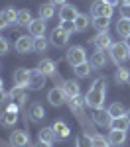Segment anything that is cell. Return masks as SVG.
<instances>
[{"mask_svg":"<svg viewBox=\"0 0 130 147\" xmlns=\"http://www.w3.org/2000/svg\"><path fill=\"white\" fill-rule=\"evenodd\" d=\"M4 16H6L8 24H12V22H16V18H18V10H14V8H6V10H4Z\"/></svg>","mask_w":130,"mask_h":147,"instance_id":"cell-36","label":"cell"},{"mask_svg":"<svg viewBox=\"0 0 130 147\" xmlns=\"http://www.w3.org/2000/svg\"><path fill=\"white\" fill-rule=\"evenodd\" d=\"M47 45H49L47 37H35L34 39V51H37V53H44L47 49Z\"/></svg>","mask_w":130,"mask_h":147,"instance_id":"cell-35","label":"cell"},{"mask_svg":"<svg viewBox=\"0 0 130 147\" xmlns=\"http://www.w3.org/2000/svg\"><path fill=\"white\" fill-rule=\"evenodd\" d=\"M34 147H51V143H46V141H39V139H37V143H35Z\"/></svg>","mask_w":130,"mask_h":147,"instance_id":"cell-45","label":"cell"},{"mask_svg":"<svg viewBox=\"0 0 130 147\" xmlns=\"http://www.w3.org/2000/svg\"><path fill=\"white\" fill-rule=\"evenodd\" d=\"M73 24H75V32H85L89 28V16L87 14H79Z\"/></svg>","mask_w":130,"mask_h":147,"instance_id":"cell-29","label":"cell"},{"mask_svg":"<svg viewBox=\"0 0 130 147\" xmlns=\"http://www.w3.org/2000/svg\"><path fill=\"white\" fill-rule=\"evenodd\" d=\"M53 6H63V4H67V0H49Z\"/></svg>","mask_w":130,"mask_h":147,"instance_id":"cell-44","label":"cell"},{"mask_svg":"<svg viewBox=\"0 0 130 147\" xmlns=\"http://www.w3.org/2000/svg\"><path fill=\"white\" fill-rule=\"evenodd\" d=\"M18 108H20V106H16V104L12 102V104H8V106H6V112H14V114H18Z\"/></svg>","mask_w":130,"mask_h":147,"instance_id":"cell-43","label":"cell"},{"mask_svg":"<svg viewBox=\"0 0 130 147\" xmlns=\"http://www.w3.org/2000/svg\"><path fill=\"white\" fill-rule=\"evenodd\" d=\"M124 45L130 49V35H128V37H124Z\"/></svg>","mask_w":130,"mask_h":147,"instance_id":"cell-47","label":"cell"},{"mask_svg":"<svg viewBox=\"0 0 130 147\" xmlns=\"http://www.w3.org/2000/svg\"><path fill=\"white\" fill-rule=\"evenodd\" d=\"M59 28H61L63 32H67L69 35L75 32V24H73V22H61V24H59Z\"/></svg>","mask_w":130,"mask_h":147,"instance_id":"cell-38","label":"cell"},{"mask_svg":"<svg viewBox=\"0 0 130 147\" xmlns=\"http://www.w3.org/2000/svg\"><path fill=\"white\" fill-rule=\"evenodd\" d=\"M130 127L128 120H126V116H120V118H112V122H110V129H118V131H126Z\"/></svg>","mask_w":130,"mask_h":147,"instance_id":"cell-25","label":"cell"},{"mask_svg":"<svg viewBox=\"0 0 130 147\" xmlns=\"http://www.w3.org/2000/svg\"><path fill=\"white\" fill-rule=\"evenodd\" d=\"M77 147H91V137L89 136H81L77 139Z\"/></svg>","mask_w":130,"mask_h":147,"instance_id":"cell-39","label":"cell"},{"mask_svg":"<svg viewBox=\"0 0 130 147\" xmlns=\"http://www.w3.org/2000/svg\"><path fill=\"white\" fill-rule=\"evenodd\" d=\"M2 84H4V80L0 79V90H4V88H2Z\"/></svg>","mask_w":130,"mask_h":147,"instance_id":"cell-50","label":"cell"},{"mask_svg":"<svg viewBox=\"0 0 130 147\" xmlns=\"http://www.w3.org/2000/svg\"><path fill=\"white\" fill-rule=\"evenodd\" d=\"M67 104H69L71 112H75V114H83L85 98H81V96H75V98H69V100H67Z\"/></svg>","mask_w":130,"mask_h":147,"instance_id":"cell-26","label":"cell"},{"mask_svg":"<svg viewBox=\"0 0 130 147\" xmlns=\"http://www.w3.org/2000/svg\"><path fill=\"white\" fill-rule=\"evenodd\" d=\"M67 41H69V34L67 32H63L61 28H55V30H51V35H49V43L53 47H65L67 45Z\"/></svg>","mask_w":130,"mask_h":147,"instance_id":"cell-5","label":"cell"},{"mask_svg":"<svg viewBox=\"0 0 130 147\" xmlns=\"http://www.w3.org/2000/svg\"><path fill=\"white\" fill-rule=\"evenodd\" d=\"M73 71H75V75H77L79 79H85V77H89V73L93 71V67H91V63H83L79 67H75Z\"/></svg>","mask_w":130,"mask_h":147,"instance_id":"cell-33","label":"cell"},{"mask_svg":"<svg viewBox=\"0 0 130 147\" xmlns=\"http://www.w3.org/2000/svg\"><path fill=\"white\" fill-rule=\"evenodd\" d=\"M103 2H106L108 6H112V8H114V6H116V4L120 2V0H103Z\"/></svg>","mask_w":130,"mask_h":147,"instance_id":"cell-46","label":"cell"},{"mask_svg":"<svg viewBox=\"0 0 130 147\" xmlns=\"http://www.w3.org/2000/svg\"><path fill=\"white\" fill-rule=\"evenodd\" d=\"M120 2H122L124 6H130V0H120Z\"/></svg>","mask_w":130,"mask_h":147,"instance_id":"cell-48","label":"cell"},{"mask_svg":"<svg viewBox=\"0 0 130 147\" xmlns=\"http://www.w3.org/2000/svg\"><path fill=\"white\" fill-rule=\"evenodd\" d=\"M110 57H112V61L120 67L126 59H130V49L124 43H112V47H110Z\"/></svg>","mask_w":130,"mask_h":147,"instance_id":"cell-3","label":"cell"},{"mask_svg":"<svg viewBox=\"0 0 130 147\" xmlns=\"http://www.w3.org/2000/svg\"><path fill=\"white\" fill-rule=\"evenodd\" d=\"M10 143L14 147H26L28 143H30V136H28V131H26V129H16V131L10 136Z\"/></svg>","mask_w":130,"mask_h":147,"instance_id":"cell-11","label":"cell"},{"mask_svg":"<svg viewBox=\"0 0 130 147\" xmlns=\"http://www.w3.org/2000/svg\"><path fill=\"white\" fill-rule=\"evenodd\" d=\"M28 30H30V35L32 37H44L46 34V20H42V18H37V20H32V24L28 26Z\"/></svg>","mask_w":130,"mask_h":147,"instance_id":"cell-12","label":"cell"},{"mask_svg":"<svg viewBox=\"0 0 130 147\" xmlns=\"http://www.w3.org/2000/svg\"><path fill=\"white\" fill-rule=\"evenodd\" d=\"M39 18L42 20H51L53 16H55V6L51 4V2H46V4H42L39 6Z\"/></svg>","mask_w":130,"mask_h":147,"instance_id":"cell-21","label":"cell"},{"mask_svg":"<svg viewBox=\"0 0 130 147\" xmlns=\"http://www.w3.org/2000/svg\"><path fill=\"white\" fill-rule=\"evenodd\" d=\"M126 120H128V124H130V110H126Z\"/></svg>","mask_w":130,"mask_h":147,"instance_id":"cell-49","label":"cell"},{"mask_svg":"<svg viewBox=\"0 0 130 147\" xmlns=\"http://www.w3.org/2000/svg\"><path fill=\"white\" fill-rule=\"evenodd\" d=\"M106 112L110 114L112 118H120V116H126V110H124V106H122L120 102H114V104H110Z\"/></svg>","mask_w":130,"mask_h":147,"instance_id":"cell-30","label":"cell"},{"mask_svg":"<svg viewBox=\"0 0 130 147\" xmlns=\"http://www.w3.org/2000/svg\"><path fill=\"white\" fill-rule=\"evenodd\" d=\"M16 122H18V114L14 112H2V116H0L2 127H12V125H16Z\"/></svg>","mask_w":130,"mask_h":147,"instance_id":"cell-23","label":"cell"},{"mask_svg":"<svg viewBox=\"0 0 130 147\" xmlns=\"http://www.w3.org/2000/svg\"><path fill=\"white\" fill-rule=\"evenodd\" d=\"M53 127V131H55V136H57V139L59 141H63V139H67V137L71 136V129H69V125L65 124V122H55V124L51 125Z\"/></svg>","mask_w":130,"mask_h":147,"instance_id":"cell-16","label":"cell"},{"mask_svg":"<svg viewBox=\"0 0 130 147\" xmlns=\"http://www.w3.org/2000/svg\"><path fill=\"white\" fill-rule=\"evenodd\" d=\"M30 73H32V71H28V69H16V71H14V84L26 88L28 82H30Z\"/></svg>","mask_w":130,"mask_h":147,"instance_id":"cell-14","label":"cell"},{"mask_svg":"<svg viewBox=\"0 0 130 147\" xmlns=\"http://www.w3.org/2000/svg\"><path fill=\"white\" fill-rule=\"evenodd\" d=\"M32 12L28 10V8H24V10H18V18H16V24H20V26H30L32 24Z\"/></svg>","mask_w":130,"mask_h":147,"instance_id":"cell-27","label":"cell"},{"mask_svg":"<svg viewBox=\"0 0 130 147\" xmlns=\"http://www.w3.org/2000/svg\"><path fill=\"white\" fill-rule=\"evenodd\" d=\"M77 16H79V12L73 4H63L61 10H59V20L61 22H75Z\"/></svg>","mask_w":130,"mask_h":147,"instance_id":"cell-9","label":"cell"},{"mask_svg":"<svg viewBox=\"0 0 130 147\" xmlns=\"http://www.w3.org/2000/svg\"><path fill=\"white\" fill-rule=\"evenodd\" d=\"M110 145H122L126 141V131H118V129H110V136H108Z\"/></svg>","mask_w":130,"mask_h":147,"instance_id":"cell-24","label":"cell"},{"mask_svg":"<svg viewBox=\"0 0 130 147\" xmlns=\"http://www.w3.org/2000/svg\"><path fill=\"white\" fill-rule=\"evenodd\" d=\"M46 75L39 71V69H35L30 73V82H28V88H32V90H39V88H44L46 86Z\"/></svg>","mask_w":130,"mask_h":147,"instance_id":"cell-6","label":"cell"},{"mask_svg":"<svg viewBox=\"0 0 130 147\" xmlns=\"http://www.w3.org/2000/svg\"><path fill=\"white\" fill-rule=\"evenodd\" d=\"M95 124L101 125V127H110V122H112V116L105 110H95V116H93Z\"/></svg>","mask_w":130,"mask_h":147,"instance_id":"cell-15","label":"cell"},{"mask_svg":"<svg viewBox=\"0 0 130 147\" xmlns=\"http://www.w3.org/2000/svg\"><path fill=\"white\" fill-rule=\"evenodd\" d=\"M47 100H49V104L51 106H63L65 102H67V94H65V90L63 88H51V90L47 92Z\"/></svg>","mask_w":130,"mask_h":147,"instance_id":"cell-7","label":"cell"},{"mask_svg":"<svg viewBox=\"0 0 130 147\" xmlns=\"http://www.w3.org/2000/svg\"><path fill=\"white\" fill-rule=\"evenodd\" d=\"M6 102H10V92L0 90V108H2V106H6Z\"/></svg>","mask_w":130,"mask_h":147,"instance_id":"cell-40","label":"cell"},{"mask_svg":"<svg viewBox=\"0 0 130 147\" xmlns=\"http://www.w3.org/2000/svg\"><path fill=\"white\" fill-rule=\"evenodd\" d=\"M91 88H95V90H103V92H106V80L101 77V79H97L93 82V86Z\"/></svg>","mask_w":130,"mask_h":147,"instance_id":"cell-37","label":"cell"},{"mask_svg":"<svg viewBox=\"0 0 130 147\" xmlns=\"http://www.w3.org/2000/svg\"><path fill=\"white\" fill-rule=\"evenodd\" d=\"M8 41H6V39H4V37H0V55H6V53H8Z\"/></svg>","mask_w":130,"mask_h":147,"instance_id":"cell-41","label":"cell"},{"mask_svg":"<svg viewBox=\"0 0 130 147\" xmlns=\"http://www.w3.org/2000/svg\"><path fill=\"white\" fill-rule=\"evenodd\" d=\"M10 100L16 104V106H24L28 102V94H26V88L22 86H14L10 90Z\"/></svg>","mask_w":130,"mask_h":147,"instance_id":"cell-13","label":"cell"},{"mask_svg":"<svg viewBox=\"0 0 130 147\" xmlns=\"http://www.w3.org/2000/svg\"><path fill=\"white\" fill-rule=\"evenodd\" d=\"M30 116H32L34 122L44 120V118H46V110H44V106H42V104H32V108H30Z\"/></svg>","mask_w":130,"mask_h":147,"instance_id":"cell-28","label":"cell"},{"mask_svg":"<svg viewBox=\"0 0 130 147\" xmlns=\"http://www.w3.org/2000/svg\"><path fill=\"white\" fill-rule=\"evenodd\" d=\"M37 69H39L46 77H53V75H55V63H53L51 59H42L39 65H37Z\"/></svg>","mask_w":130,"mask_h":147,"instance_id":"cell-19","label":"cell"},{"mask_svg":"<svg viewBox=\"0 0 130 147\" xmlns=\"http://www.w3.org/2000/svg\"><path fill=\"white\" fill-rule=\"evenodd\" d=\"M61 88H63V90H65V94H67V100H69V98H75V96H79V92H81L79 82H77V80H65Z\"/></svg>","mask_w":130,"mask_h":147,"instance_id":"cell-17","label":"cell"},{"mask_svg":"<svg viewBox=\"0 0 130 147\" xmlns=\"http://www.w3.org/2000/svg\"><path fill=\"white\" fill-rule=\"evenodd\" d=\"M6 26H10L8 20H6V16H4V12H0V30H4Z\"/></svg>","mask_w":130,"mask_h":147,"instance_id":"cell-42","label":"cell"},{"mask_svg":"<svg viewBox=\"0 0 130 147\" xmlns=\"http://www.w3.org/2000/svg\"><path fill=\"white\" fill-rule=\"evenodd\" d=\"M114 79H116V82H122V84H126V82L130 80V73H128V69L118 67V69H116V73H114Z\"/></svg>","mask_w":130,"mask_h":147,"instance_id":"cell-32","label":"cell"},{"mask_svg":"<svg viewBox=\"0 0 130 147\" xmlns=\"http://www.w3.org/2000/svg\"><path fill=\"white\" fill-rule=\"evenodd\" d=\"M112 6H108L106 2H103V0H97V2H93V6H91V16L93 18H110L112 16Z\"/></svg>","mask_w":130,"mask_h":147,"instance_id":"cell-4","label":"cell"},{"mask_svg":"<svg viewBox=\"0 0 130 147\" xmlns=\"http://www.w3.org/2000/svg\"><path fill=\"white\" fill-rule=\"evenodd\" d=\"M108 24H110V18H93V26L99 34H103L108 30Z\"/></svg>","mask_w":130,"mask_h":147,"instance_id":"cell-31","label":"cell"},{"mask_svg":"<svg viewBox=\"0 0 130 147\" xmlns=\"http://www.w3.org/2000/svg\"><path fill=\"white\" fill-rule=\"evenodd\" d=\"M91 67L93 69H103L106 65V55L105 51H97V53H93V57H91Z\"/></svg>","mask_w":130,"mask_h":147,"instance_id":"cell-22","label":"cell"},{"mask_svg":"<svg viewBox=\"0 0 130 147\" xmlns=\"http://www.w3.org/2000/svg\"><path fill=\"white\" fill-rule=\"evenodd\" d=\"M85 106H89L93 110H103V106H105V92L89 88V92L85 94Z\"/></svg>","mask_w":130,"mask_h":147,"instance_id":"cell-2","label":"cell"},{"mask_svg":"<svg viewBox=\"0 0 130 147\" xmlns=\"http://www.w3.org/2000/svg\"><path fill=\"white\" fill-rule=\"evenodd\" d=\"M37 139H39V141H46V143H51V145H53V141L57 139V136H55L53 127H42V129H39V134H37Z\"/></svg>","mask_w":130,"mask_h":147,"instance_id":"cell-20","label":"cell"},{"mask_svg":"<svg viewBox=\"0 0 130 147\" xmlns=\"http://www.w3.org/2000/svg\"><path fill=\"white\" fill-rule=\"evenodd\" d=\"M95 47H97V51H110V47H112V37L103 32V34H97V37L93 39Z\"/></svg>","mask_w":130,"mask_h":147,"instance_id":"cell-8","label":"cell"},{"mask_svg":"<svg viewBox=\"0 0 130 147\" xmlns=\"http://www.w3.org/2000/svg\"><path fill=\"white\" fill-rule=\"evenodd\" d=\"M14 47H16L18 53L26 55V53L34 51V37H26V35H22V37L16 39V45H14Z\"/></svg>","mask_w":130,"mask_h":147,"instance_id":"cell-10","label":"cell"},{"mask_svg":"<svg viewBox=\"0 0 130 147\" xmlns=\"http://www.w3.org/2000/svg\"><path fill=\"white\" fill-rule=\"evenodd\" d=\"M116 32H118V35H122V37H128L130 35V18L128 16H120V18H118Z\"/></svg>","mask_w":130,"mask_h":147,"instance_id":"cell-18","label":"cell"},{"mask_svg":"<svg viewBox=\"0 0 130 147\" xmlns=\"http://www.w3.org/2000/svg\"><path fill=\"white\" fill-rule=\"evenodd\" d=\"M108 145H110V141L105 136H101V134L91 137V147H108Z\"/></svg>","mask_w":130,"mask_h":147,"instance_id":"cell-34","label":"cell"},{"mask_svg":"<svg viewBox=\"0 0 130 147\" xmlns=\"http://www.w3.org/2000/svg\"><path fill=\"white\" fill-rule=\"evenodd\" d=\"M65 59H67V63H69L71 67H79L83 63H87V53H85V49L81 45H73L67 49V53H65Z\"/></svg>","mask_w":130,"mask_h":147,"instance_id":"cell-1","label":"cell"}]
</instances>
